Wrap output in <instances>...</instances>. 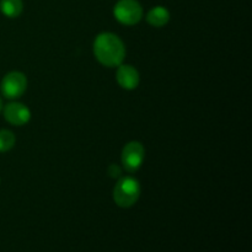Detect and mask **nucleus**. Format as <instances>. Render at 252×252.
<instances>
[{
	"instance_id": "obj_1",
	"label": "nucleus",
	"mask_w": 252,
	"mask_h": 252,
	"mask_svg": "<svg viewBox=\"0 0 252 252\" xmlns=\"http://www.w3.org/2000/svg\"><path fill=\"white\" fill-rule=\"evenodd\" d=\"M94 53L102 65L115 68L122 64L126 57V47L118 36L111 32H103L95 38Z\"/></svg>"
},
{
	"instance_id": "obj_2",
	"label": "nucleus",
	"mask_w": 252,
	"mask_h": 252,
	"mask_svg": "<svg viewBox=\"0 0 252 252\" xmlns=\"http://www.w3.org/2000/svg\"><path fill=\"white\" fill-rule=\"evenodd\" d=\"M140 196V185L134 177H121L113 189V199L121 208L134 206Z\"/></svg>"
},
{
	"instance_id": "obj_3",
	"label": "nucleus",
	"mask_w": 252,
	"mask_h": 252,
	"mask_svg": "<svg viewBox=\"0 0 252 252\" xmlns=\"http://www.w3.org/2000/svg\"><path fill=\"white\" fill-rule=\"evenodd\" d=\"M113 15L118 22L127 25V26H132L142 20V5L137 0H120L115 5Z\"/></svg>"
},
{
	"instance_id": "obj_4",
	"label": "nucleus",
	"mask_w": 252,
	"mask_h": 252,
	"mask_svg": "<svg viewBox=\"0 0 252 252\" xmlns=\"http://www.w3.org/2000/svg\"><path fill=\"white\" fill-rule=\"evenodd\" d=\"M27 88V79L25 74L20 71H11L7 73L2 78L1 84H0V90L4 97L9 100H15L20 96L24 95Z\"/></svg>"
},
{
	"instance_id": "obj_5",
	"label": "nucleus",
	"mask_w": 252,
	"mask_h": 252,
	"mask_svg": "<svg viewBox=\"0 0 252 252\" xmlns=\"http://www.w3.org/2000/svg\"><path fill=\"white\" fill-rule=\"evenodd\" d=\"M145 158V150L142 143L129 142L122 150V165L126 171L135 172L142 166Z\"/></svg>"
},
{
	"instance_id": "obj_6",
	"label": "nucleus",
	"mask_w": 252,
	"mask_h": 252,
	"mask_svg": "<svg viewBox=\"0 0 252 252\" xmlns=\"http://www.w3.org/2000/svg\"><path fill=\"white\" fill-rule=\"evenodd\" d=\"M4 117L10 125L24 126L31 118V112L24 103L11 102L4 107Z\"/></svg>"
},
{
	"instance_id": "obj_7",
	"label": "nucleus",
	"mask_w": 252,
	"mask_h": 252,
	"mask_svg": "<svg viewBox=\"0 0 252 252\" xmlns=\"http://www.w3.org/2000/svg\"><path fill=\"white\" fill-rule=\"evenodd\" d=\"M116 78L121 88L125 90H134L139 85V73L132 65H126V64L118 65Z\"/></svg>"
},
{
	"instance_id": "obj_8",
	"label": "nucleus",
	"mask_w": 252,
	"mask_h": 252,
	"mask_svg": "<svg viewBox=\"0 0 252 252\" xmlns=\"http://www.w3.org/2000/svg\"><path fill=\"white\" fill-rule=\"evenodd\" d=\"M170 12L164 6H155L147 14L148 24L154 27H162L169 22Z\"/></svg>"
},
{
	"instance_id": "obj_9",
	"label": "nucleus",
	"mask_w": 252,
	"mask_h": 252,
	"mask_svg": "<svg viewBox=\"0 0 252 252\" xmlns=\"http://www.w3.org/2000/svg\"><path fill=\"white\" fill-rule=\"evenodd\" d=\"M24 10L22 0H0V11L10 19L20 16Z\"/></svg>"
},
{
	"instance_id": "obj_10",
	"label": "nucleus",
	"mask_w": 252,
	"mask_h": 252,
	"mask_svg": "<svg viewBox=\"0 0 252 252\" xmlns=\"http://www.w3.org/2000/svg\"><path fill=\"white\" fill-rule=\"evenodd\" d=\"M16 142L14 133L7 129H0V153L9 152L12 149Z\"/></svg>"
},
{
	"instance_id": "obj_11",
	"label": "nucleus",
	"mask_w": 252,
	"mask_h": 252,
	"mask_svg": "<svg viewBox=\"0 0 252 252\" xmlns=\"http://www.w3.org/2000/svg\"><path fill=\"white\" fill-rule=\"evenodd\" d=\"M121 174H122V170H121L120 166H117L116 164H112L110 165V167H108V175H110L112 179H117V177H121Z\"/></svg>"
},
{
	"instance_id": "obj_12",
	"label": "nucleus",
	"mask_w": 252,
	"mask_h": 252,
	"mask_svg": "<svg viewBox=\"0 0 252 252\" xmlns=\"http://www.w3.org/2000/svg\"><path fill=\"white\" fill-rule=\"evenodd\" d=\"M2 110V102H1V98H0V112H1Z\"/></svg>"
}]
</instances>
